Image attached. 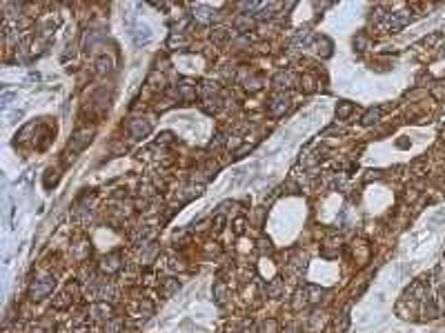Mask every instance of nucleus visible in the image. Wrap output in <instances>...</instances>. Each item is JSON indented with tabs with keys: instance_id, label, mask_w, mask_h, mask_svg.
I'll return each instance as SVG.
<instances>
[{
	"instance_id": "1",
	"label": "nucleus",
	"mask_w": 445,
	"mask_h": 333,
	"mask_svg": "<svg viewBox=\"0 0 445 333\" xmlns=\"http://www.w3.org/2000/svg\"><path fill=\"white\" fill-rule=\"evenodd\" d=\"M53 287H56V278H53V275H40V278H36V280L31 282L29 298L31 300H43L45 295L51 293Z\"/></svg>"
},
{
	"instance_id": "2",
	"label": "nucleus",
	"mask_w": 445,
	"mask_h": 333,
	"mask_svg": "<svg viewBox=\"0 0 445 333\" xmlns=\"http://www.w3.org/2000/svg\"><path fill=\"white\" fill-rule=\"evenodd\" d=\"M407 22H410V11H394L387 16V29L390 31H401Z\"/></svg>"
},
{
	"instance_id": "3",
	"label": "nucleus",
	"mask_w": 445,
	"mask_h": 333,
	"mask_svg": "<svg viewBox=\"0 0 445 333\" xmlns=\"http://www.w3.org/2000/svg\"><path fill=\"white\" fill-rule=\"evenodd\" d=\"M149 131H151V125L147 120H143V118H136V120L129 122V133H131V138H136V140H141V138L149 135Z\"/></svg>"
},
{
	"instance_id": "4",
	"label": "nucleus",
	"mask_w": 445,
	"mask_h": 333,
	"mask_svg": "<svg viewBox=\"0 0 445 333\" xmlns=\"http://www.w3.org/2000/svg\"><path fill=\"white\" fill-rule=\"evenodd\" d=\"M92 135H94V131L92 129H82V131H78L76 135L72 138V151L76 154V151H80V149H85V147L92 142Z\"/></svg>"
},
{
	"instance_id": "5",
	"label": "nucleus",
	"mask_w": 445,
	"mask_h": 333,
	"mask_svg": "<svg viewBox=\"0 0 445 333\" xmlns=\"http://www.w3.org/2000/svg\"><path fill=\"white\" fill-rule=\"evenodd\" d=\"M121 266H123V262H121V256H118V253H111V256L102 258V262H100V269L105 271V273H116Z\"/></svg>"
},
{
	"instance_id": "6",
	"label": "nucleus",
	"mask_w": 445,
	"mask_h": 333,
	"mask_svg": "<svg viewBox=\"0 0 445 333\" xmlns=\"http://www.w3.org/2000/svg\"><path fill=\"white\" fill-rule=\"evenodd\" d=\"M287 107H290V100H287L285 96H278L270 102V113L272 116H283V113L287 111Z\"/></svg>"
},
{
	"instance_id": "7",
	"label": "nucleus",
	"mask_w": 445,
	"mask_h": 333,
	"mask_svg": "<svg viewBox=\"0 0 445 333\" xmlns=\"http://www.w3.org/2000/svg\"><path fill=\"white\" fill-rule=\"evenodd\" d=\"M194 18L198 20V22H212L214 18H216V14H214L212 9H209V7H205V5H198L196 7V9H194Z\"/></svg>"
},
{
	"instance_id": "8",
	"label": "nucleus",
	"mask_w": 445,
	"mask_h": 333,
	"mask_svg": "<svg viewBox=\"0 0 445 333\" xmlns=\"http://www.w3.org/2000/svg\"><path fill=\"white\" fill-rule=\"evenodd\" d=\"M92 315L98 320H109L111 318V307L107 302H98L92 307Z\"/></svg>"
},
{
	"instance_id": "9",
	"label": "nucleus",
	"mask_w": 445,
	"mask_h": 333,
	"mask_svg": "<svg viewBox=\"0 0 445 333\" xmlns=\"http://www.w3.org/2000/svg\"><path fill=\"white\" fill-rule=\"evenodd\" d=\"M274 85L278 89H285V87H292L294 85V76H292V71H278L274 76Z\"/></svg>"
},
{
	"instance_id": "10",
	"label": "nucleus",
	"mask_w": 445,
	"mask_h": 333,
	"mask_svg": "<svg viewBox=\"0 0 445 333\" xmlns=\"http://www.w3.org/2000/svg\"><path fill=\"white\" fill-rule=\"evenodd\" d=\"M283 293V280H272L270 285H265V295L267 298H278V295Z\"/></svg>"
},
{
	"instance_id": "11",
	"label": "nucleus",
	"mask_w": 445,
	"mask_h": 333,
	"mask_svg": "<svg viewBox=\"0 0 445 333\" xmlns=\"http://www.w3.org/2000/svg\"><path fill=\"white\" fill-rule=\"evenodd\" d=\"M312 40H314V36L310 34V31H298V36L294 38V47L298 49H307L312 44Z\"/></svg>"
},
{
	"instance_id": "12",
	"label": "nucleus",
	"mask_w": 445,
	"mask_h": 333,
	"mask_svg": "<svg viewBox=\"0 0 445 333\" xmlns=\"http://www.w3.org/2000/svg\"><path fill=\"white\" fill-rule=\"evenodd\" d=\"M381 116H383V107H374V109H370L363 116V125H372V122H376Z\"/></svg>"
},
{
	"instance_id": "13",
	"label": "nucleus",
	"mask_w": 445,
	"mask_h": 333,
	"mask_svg": "<svg viewBox=\"0 0 445 333\" xmlns=\"http://www.w3.org/2000/svg\"><path fill=\"white\" fill-rule=\"evenodd\" d=\"M178 289H180L178 280H174V278H167V280H165V291H163V295H165V298H172V295H174Z\"/></svg>"
},
{
	"instance_id": "14",
	"label": "nucleus",
	"mask_w": 445,
	"mask_h": 333,
	"mask_svg": "<svg viewBox=\"0 0 445 333\" xmlns=\"http://www.w3.org/2000/svg\"><path fill=\"white\" fill-rule=\"evenodd\" d=\"M354 111V105L352 102H341L339 105V109H336V116H339V120H345V118L349 116Z\"/></svg>"
},
{
	"instance_id": "15",
	"label": "nucleus",
	"mask_w": 445,
	"mask_h": 333,
	"mask_svg": "<svg viewBox=\"0 0 445 333\" xmlns=\"http://www.w3.org/2000/svg\"><path fill=\"white\" fill-rule=\"evenodd\" d=\"M96 71H98V73L111 71V60L105 58V56H102V58H98V60H96Z\"/></svg>"
},
{
	"instance_id": "16",
	"label": "nucleus",
	"mask_w": 445,
	"mask_h": 333,
	"mask_svg": "<svg viewBox=\"0 0 445 333\" xmlns=\"http://www.w3.org/2000/svg\"><path fill=\"white\" fill-rule=\"evenodd\" d=\"M227 36H229V31L222 29V27H221V29H214L212 31V40H214V43H225V40H227Z\"/></svg>"
},
{
	"instance_id": "17",
	"label": "nucleus",
	"mask_w": 445,
	"mask_h": 333,
	"mask_svg": "<svg viewBox=\"0 0 445 333\" xmlns=\"http://www.w3.org/2000/svg\"><path fill=\"white\" fill-rule=\"evenodd\" d=\"M69 304H72V298H69L67 293H60L58 300L53 302V307H56V309H65V307H69Z\"/></svg>"
},
{
	"instance_id": "18",
	"label": "nucleus",
	"mask_w": 445,
	"mask_h": 333,
	"mask_svg": "<svg viewBox=\"0 0 445 333\" xmlns=\"http://www.w3.org/2000/svg\"><path fill=\"white\" fill-rule=\"evenodd\" d=\"M149 38H151L149 29H143V34H136L134 36V43L136 44H145V43H149Z\"/></svg>"
},
{
	"instance_id": "19",
	"label": "nucleus",
	"mask_w": 445,
	"mask_h": 333,
	"mask_svg": "<svg viewBox=\"0 0 445 333\" xmlns=\"http://www.w3.org/2000/svg\"><path fill=\"white\" fill-rule=\"evenodd\" d=\"M236 27H238L241 31H247L249 27H252V20L245 18V16H241V18H236Z\"/></svg>"
},
{
	"instance_id": "20",
	"label": "nucleus",
	"mask_w": 445,
	"mask_h": 333,
	"mask_svg": "<svg viewBox=\"0 0 445 333\" xmlns=\"http://www.w3.org/2000/svg\"><path fill=\"white\" fill-rule=\"evenodd\" d=\"M121 327H123L121 320H111V322H107L105 331H107V333H118V331H121Z\"/></svg>"
},
{
	"instance_id": "21",
	"label": "nucleus",
	"mask_w": 445,
	"mask_h": 333,
	"mask_svg": "<svg viewBox=\"0 0 445 333\" xmlns=\"http://www.w3.org/2000/svg\"><path fill=\"white\" fill-rule=\"evenodd\" d=\"M276 331V322L274 320H265V322L261 324V333H274Z\"/></svg>"
},
{
	"instance_id": "22",
	"label": "nucleus",
	"mask_w": 445,
	"mask_h": 333,
	"mask_svg": "<svg viewBox=\"0 0 445 333\" xmlns=\"http://www.w3.org/2000/svg\"><path fill=\"white\" fill-rule=\"evenodd\" d=\"M214 295H216L218 302H222V300H225V285H222V282H218V285L214 287Z\"/></svg>"
},
{
	"instance_id": "23",
	"label": "nucleus",
	"mask_w": 445,
	"mask_h": 333,
	"mask_svg": "<svg viewBox=\"0 0 445 333\" xmlns=\"http://www.w3.org/2000/svg\"><path fill=\"white\" fill-rule=\"evenodd\" d=\"M243 229H245V218H236V222H234V231L241 236Z\"/></svg>"
},
{
	"instance_id": "24",
	"label": "nucleus",
	"mask_w": 445,
	"mask_h": 333,
	"mask_svg": "<svg viewBox=\"0 0 445 333\" xmlns=\"http://www.w3.org/2000/svg\"><path fill=\"white\" fill-rule=\"evenodd\" d=\"M347 324H349V313L345 311L343 313V318H341V327H339V333H345V329H347Z\"/></svg>"
},
{
	"instance_id": "25",
	"label": "nucleus",
	"mask_w": 445,
	"mask_h": 333,
	"mask_svg": "<svg viewBox=\"0 0 445 333\" xmlns=\"http://www.w3.org/2000/svg\"><path fill=\"white\" fill-rule=\"evenodd\" d=\"M354 47H358V51H363V49L368 47V40H365L363 36H358V38L354 40Z\"/></svg>"
},
{
	"instance_id": "26",
	"label": "nucleus",
	"mask_w": 445,
	"mask_h": 333,
	"mask_svg": "<svg viewBox=\"0 0 445 333\" xmlns=\"http://www.w3.org/2000/svg\"><path fill=\"white\" fill-rule=\"evenodd\" d=\"M258 244H261V251H263V253H265V251L270 253V251H272V242H270V240H261Z\"/></svg>"
},
{
	"instance_id": "27",
	"label": "nucleus",
	"mask_w": 445,
	"mask_h": 333,
	"mask_svg": "<svg viewBox=\"0 0 445 333\" xmlns=\"http://www.w3.org/2000/svg\"><path fill=\"white\" fill-rule=\"evenodd\" d=\"M222 224H225V218H222V216H216V231H221Z\"/></svg>"
}]
</instances>
